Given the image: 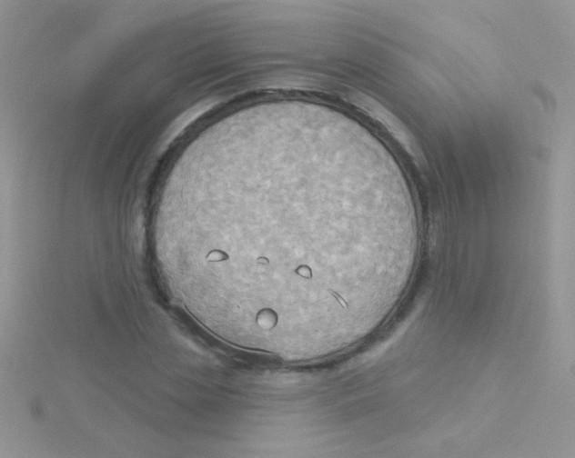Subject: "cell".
Listing matches in <instances>:
<instances>
[{"instance_id":"1","label":"cell","mask_w":575,"mask_h":458,"mask_svg":"<svg viewBox=\"0 0 575 458\" xmlns=\"http://www.w3.org/2000/svg\"><path fill=\"white\" fill-rule=\"evenodd\" d=\"M256 152H220L184 167L153 222L156 259L172 294L237 346L309 349L348 332L378 283L379 234H348L314 186L284 185Z\"/></svg>"}]
</instances>
